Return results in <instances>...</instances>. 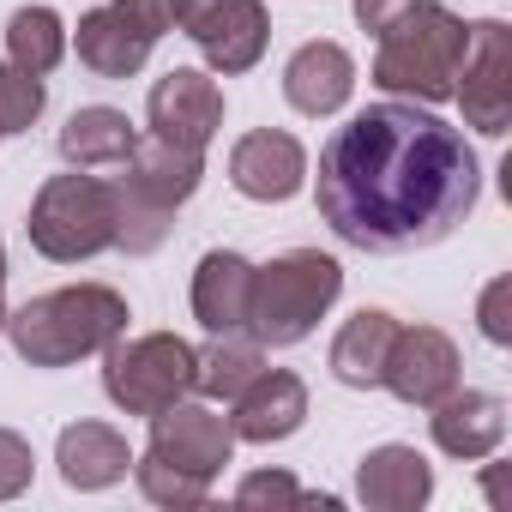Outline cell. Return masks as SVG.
<instances>
[{
	"label": "cell",
	"mask_w": 512,
	"mask_h": 512,
	"mask_svg": "<svg viewBox=\"0 0 512 512\" xmlns=\"http://www.w3.org/2000/svg\"><path fill=\"white\" fill-rule=\"evenodd\" d=\"M0 332H7V302H0Z\"/></svg>",
	"instance_id": "cell-32"
},
{
	"label": "cell",
	"mask_w": 512,
	"mask_h": 512,
	"mask_svg": "<svg viewBox=\"0 0 512 512\" xmlns=\"http://www.w3.org/2000/svg\"><path fill=\"white\" fill-rule=\"evenodd\" d=\"M25 235L43 260L55 266H79V260H97V253L115 247V187L97 181V175H49L31 199V217H25Z\"/></svg>",
	"instance_id": "cell-6"
},
{
	"label": "cell",
	"mask_w": 512,
	"mask_h": 512,
	"mask_svg": "<svg viewBox=\"0 0 512 512\" xmlns=\"http://www.w3.org/2000/svg\"><path fill=\"white\" fill-rule=\"evenodd\" d=\"M121 169L127 175L115 181V247L157 253L175 229V211L205 181V151H187V145H169L151 133L133 145V157Z\"/></svg>",
	"instance_id": "cell-4"
},
{
	"label": "cell",
	"mask_w": 512,
	"mask_h": 512,
	"mask_svg": "<svg viewBox=\"0 0 512 512\" xmlns=\"http://www.w3.org/2000/svg\"><path fill=\"white\" fill-rule=\"evenodd\" d=\"M428 434H434V446H440L446 458L476 464V458H488V452L506 440V398H494V392H458V386H452V392L434 404Z\"/></svg>",
	"instance_id": "cell-16"
},
{
	"label": "cell",
	"mask_w": 512,
	"mask_h": 512,
	"mask_svg": "<svg viewBox=\"0 0 512 512\" xmlns=\"http://www.w3.org/2000/svg\"><path fill=\"white\" fill-rule=\"evenodd\" d=\"M229 181L241 199H260V205H284L302 193L308 181V151L296 133H278V127H253L235 139L229 151Z\"/></svg>",
	"instance_id": "cell-13"
},
{
	"label": "cell",
	"mask_w": 512,
	"mask_h": 512,
	"mask_svg": "<svg viewBox=\"0 0 512 512\" xmlns=\"http://www.w3.org/2000/svg\"><path fill=\"white\" fill-rule=\"evenodd\" d=\"M247 296H253V266L229 247H211L193 272V320L205 332H247Z\"/></svg>",
	"instance_id": "cell-19"
},
{
	"label": "cell",
	"mask_w": 512,
	"mask_h": 512,
	"mask_svg": "<svg viewBox=\"0 0 512 512\" xmlns=\"http://www.w3.org/2000/svg\"><path fill=\"white\" fill-rule=\"evenodd\" d=\"M151 49H157V37L139 19H127L115 0H109V7H91L79 19V61L97 79H133L151 61Z\"/></svg>",
	"instance_id": "cell-18"
},
{
	"label": "cell",
	"mask_w": 512,
	"mask_h": 512,
	"mask_svg": "<svg viewBox=\"0 0 512 512\" xmlns=\"http://www.w3.org/2000/svg\"><path fill=\"white\" fill-rule=\"evenodd\" d=\"M151 458H163V464H175V470H187V476H217L223 464H229V452H235V428H229V416H217L211 404H187V398H175L169 410H157L151 416V446H145Z\"/></svg>",
	"instance_id": "cell-12"
},
{
	"label": "cell",
	"mask_w": 512,
	"mask_h": 512,
	"mask_svg": "<svg viewBox=\"0 0 512 512\" xmlns=\"http://www.w3.org/2000/svg\"><path fill=\"white\" fill-rule=\"evenodd\" d=\"M464 49H470V25L458 13H446L440 0H416L410 13H398L380 31L374 85L392 97H410V103H452Z\"/></svg>",
	"instance_id": "cell-3"
},
{
	"label": "cell",
	"mask_w": 512,
	"mask_h": 512,
	"mask_svg": "<svg viewBox=\"0 0 512 512\" xmlns=\"http://www.w3.org/2000/svg\"><path fill=\"white\" fill-rule=\"evenodd\" d=\"M380 386H386L398 404L434 410V404L458 386V344H452L440 326H398V338H392V350H386Z\"/></svg>",
	"instance_id": "cell-11"
},
{
	"label": "cell",
	"mask_w": 512,
	"mask_h": 512,
	"mask_svg": "<svg viewBox=\"0 0 512 512\" xmlns=\"http://www.w3.org/2000/svg\"><path fill=\"white\" fill-rule=\"evenodd\" d=\"M392 338H398V320H392L386 308H362V314H350L344 332L332 338V374H338L344 386H356V392H374L380 374H386V350H392Z\"/></svg>",
	"instance_id": "cell-22"
},
{
	"label": "cell",
	"mask_w": 512,
	"mask_h": 512,
	"mask_svg": "<svg viewBox=\"0 0 512 512\" xmlns=\"http://www.w3.org/2000/svg\"><path fill=\"white\" fill-rule=\"evenodd\" d=\"M31 476H37V452H31V440L13 434V428H0V500H19V494L31 488Z\"/></svg>",
	"instance_id": "cell-27"
},
{
	"label": "cell",
	"mask_w": 512,
	"mask_h": 512,
	"mask_svg": "<svg viewBox=\"0 0 512 512\" xmlns=\"http://www.w3.org/2000/svg\"><path fill=\"white\" fill-rule=\"evenodd\" d=\"M235 500H241V506H308V494H302L296 476H284V470H253V476H241Z\"/></svg>",
	"instance_id": "cell-28"
},
{
	"label": "cell",
	"mask_w": 512,
	"mask_h": 512,
	"mask_svg": "<svg viewBox=\"0 0 512 512\" xmlns=\"http://www.w3.org/2000/svg\"><path fill=\"white\" fill-rule=\"evenodd\" d=\"M103 392L127 416H157L175 398L193 392V344L175 332H145V338H115L103 350Z\"/></svg>",
	"instance_id": "cell-7"
},
{
	"label": "cell",
	"mask_w": 512,
	"mask_h": 512,
	"mask_svg": "<svg viewBox=\"0 0 512 512\" xmlns=\"http://www.w3.org/2000/svg\"><path fill=\"white\" fill-rule=\"evenodd\" d=\"M344 296V266L320 247H290L272 266H253V296H247V332L266 350L302 344L332 302Z\"/></svg>",
	"instance_id": "cell-5"
},
{
	"label": "cell",
	"mask_w": 512,
	"mask_h": 512,
	"mask_svg": "<svg viewBox=\"0 0 512 512\" xmlns=\"http://www.w3.org/2000/svg\"><path fill=\"white\" fill-rule=\"evenodd\" d=\"M452 97L476 133L500 139L512 127V25H500V19L470 25V49H464Z\"/></svg>",
	"instance_id": "cell-9"
},
{
	"label": "cell",
	"mask_w": 512,
	"mask_h": 512,
	"mask_svg": "<svg viewBox=\"0 0 512 512\" xmlns=\"http://www.w3.org/2000/svg\"><path fill=\"white\" fill-rule=\"evenodd\" d=\"M229 428L235 440H253V446H272V440H290L302 422H308V386L290 374V368H260L235 398H229Z\"/></svg>",
	"instance_id": "cell-14"
},
{
	"label": "cell",
	"mask_w": 512,
	"mask_h": 512,
	"mask_svg": "<svg viewBox=\"0 0 512 512\" xmlns=\"http://www.w3.org/2000/svg\"><path fill=\"white\" fill-rule=\"evenodd\" d=\"M506 296H512V278H494L482 290V338L488 344H512V320H506Z\"/></svg>",
	"instance_id": "cell-29"
},
{
	"label": "cell",
	"mask_w": 512,
	"mask_h": 512,
	"mask_svg": "<svg viewBox=\"0 0 512 512\" xmlns=\"http://www.w3.org/2000/svg\"><path fill=\"white\" fill-rule=\"evenodd\" d=\"M139 145V127L109 109V103H91V109H73L67 127H61V157L73 169H121Z\"/></svg>",
	"instance_id": "cell-21"
},
{
	"label": "cell",
	"mask_w": 512,
	"mask_h": 512,
	"mask_svg": "<svg viewBox=\"0 0 512 512\" xmlns=\"http://www.w3.org/2000/svg\"><path fill=\"white\" fill-rule=\"evenodd\" d=\"M0 284H7V247H0Z\"/></svg>",
	"instance_id": "cell-31"
},
{
	"label": "cell",
	"mask_w": 512,
	"mask_h": 512,
	"mask_svg": "<svg viewBox=\"0 0 512 512\" xmlns=\"http://www.w3.org/2000/svg\"><path fill=\"white\" fill-rule=\"evenodd\" d=\"M61 55H67V25H61L55 7H19L7 19V61L13 67H25V73L43 79V73L61 67Z\"/></svg>",
	"instance_id": "cell-24"
},
{
	"label": "cell",
	"mask_w": 512,
	"mask_h": 512,
	"mask_svg": "<svg viewBox=\"0 0 512 512\" xmlns=\"http://www.w3.org/2000/svg\"><path fill=\"white\" fill-rule=\"evenodd\" d=\"M43 103H49V91H43L37 73L0 61V133H31L37 115H43Z\"/></svg>",
	"instance_id": "cell-26"
},
{
	"label": "cell",
	"mask_w": 512,
	"mask_h": 512,
	"mask_svg": "<svg viewBox=\"0 0 512 512\" xmlns=\"http://www.w3.org/2000/svg\"><path fill=\"white\" fill-rule=\"evenodd\" d=\"M145 115H151V133L169 139V145H187V151H205L223 127V91L211 73L199 67H169L151 97H145Z\"/></svg>",
	"instance_id": "cell-10"
},
{
	"label": "cell",
	"mask_w": 512,
	"mask_h": 512,
	"mask_svg": "<svg viewBox=\"0 0 512 512\" xmlns=\"http://www.w3.org/2000/svg\"><path fill=\"white\" fill-rule=\"evenodd\" d=\"M350 91H356V61H350V49L344 43H302L296 55H290V67H284V97H290V109L296 115H308V121H326V115H338L344 103H350Z\"/></svg>",
	"instance_id": "cell-15"
},
{
	"label": "cell",
	"mask_w": 512,
	"mask_h": 512,
	"mask_svg": "<svg viewBox=\"0 0 512 512\" xmlns=\"http://www.w3.org/2000/svg\"><path fill=\"white\" fill-rule=\"evenodd\" d=\"M127 296L109 284H67L49 296H31L19 314H7V338L31 368H73L85 356H103L115 338H127Z\"/></svg>",
	"instance_id": "cell-2"
},
{
	"label": "cell",
	"mask_w": 512,
	"mask_h": 512,
	"mask_svg": "<svg viewBox=\"0 0 512 512\" xmlns=\"http://www.w3.org/2000/svg\"><path fill=\"white\" fill-rule=\"evenodd\" d=\"M175 25L199 43L205 67L223 79L253 73L272 43V19L260 0H175Z\"/></svg>",
	"instance_id": "cell-8"
},
{
	"label": "cell",
	"mask_w": 512,
	"mask_h": 512,
	"mask_svg": "<svg viewBox=\"0 0 512 512\" xmlns=\"http://www.w3.org/2000/svg\"><path fill=\"white\" fill-rule=\"evenodd\" d=\"M266 368V344L260 338H241V332H211L205 350H193V392L211 404H229L253 374Z\"/></svg>",
	"instance_id": "cell-23"
},
{
	"label": "cell",
	"mask_w": 512,
	"mask_h": 512,
	"mask_svg": "<svg viewBox=\"0 0 512 512\" xmlns=\"http://www.w3.org/2000/svg\"><path fill=\"white\" fill-rule=\"evenodd\" d=\"M133 476H139V494H145L151 506H205V494H211L205 476H187V470H175V464H163V458H151V452L133 464Z\"/></svg>",
	"instance_id": "cell-25"
},
{
	"label": "cell",
	"mask_w": 512,
	"mask_h": 512,
	"mask_svg": "<svg viewBox=\"0 0 512 512\" xmlns=\"http://www.w3.org/2000/svg\"><path fill=\"white\" fill-rule=\"evenodd\" d=\"M482 193V163L458 127L416 103L350 115L320 151V217L362 253H416L446 241Z\"/></svg>",
	"instance_id": "cell-1"
},
{
	"label": "cell",
	"mask_w": 512,
	"mask_h": 512,
	"mask_svg": "<svg viewBox=\"0 0 512 512\" xmlns=\"http://www.w3.org/2000/svg\"><path fill=\"white\" fill-rule=\"evenodd\" d=\"M55 464H61V482L79 488V494H97V488H115L133 464L127 440L109 428V422H73L61 428L55 440Z\"/></svg>",
	"instance_id": "cell-20"
},
{
	"label": "cell",
	"mask_w": 512,
	"mask_h": 512,
	"mask_svg": "<svg viewBox=\"0 0 512 512\" xmlns=\"http://www.w3.org/2000/svg\"><path fill=\"white\" fill-rule=\"evenodd\" d=\"M428 494H434V464L416 446L392 440L356 464V500L374 512H416V506H428Z\"/></svg>",
	"instance_id": "cell-17"
},
{
	"label": "cell",
	"mask_w": 512,
	"mask_h": 512,
	"mask_svg": "<svg viewBox=\"0 0 512 512\" xmlns=\"http://www.w3.org/2000/svg\"><path fill=\"white\" fill-rule=\"evenodd\" d=\"M410 7H416V0H356V25L380 37V31H386L398 13H410Z\"/></svg>",
	"instance_id": "cell-30"
}]
</instances>
